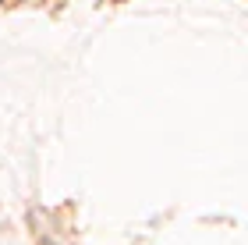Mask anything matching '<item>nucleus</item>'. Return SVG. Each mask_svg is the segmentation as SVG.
Listing matches in <instances>:
<instances>
[]
</instances>
